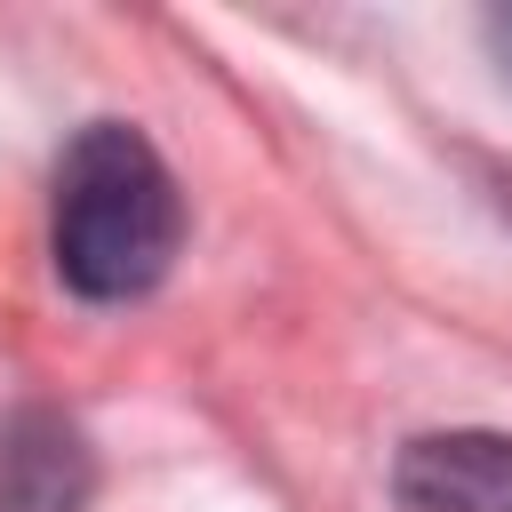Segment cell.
I'll use <instances>...</instances> for the list:
<instances>
[{
	"mask_svg": "<svg viewBox=\"0 0 512 512\" xmlns=\"http://www.w3.org/2000/svg\"><path fill=\"white\" fill-rule=\"evenodd\" d=\"M96 448L64 408H8L0 416V512H88Z\"/></svg>",
	"mask_w": 512,
	"mask_h": 512,
	"instance_id": "obj_3",
	"label": "cell"
},
{
	"mask_svg": "<svg viewBox=\"0 0 512 512\" xmlns=\"http://www.w3.org/2000/svg\"><path fill=\"white\" fill-rule=\"evenodd\" d=\"M48 256L80 304H136L184 256V192L160 144L128 120H88L56 160Z\"/></svg>",
	"mask_w": 512,
	"mask_h": 512,
	"instance_id": "obj_1",
	"label": "cell"
},
{
	"mask_svg": "<svg viewBox=\"0 0 512 512\" xmlns=\"http://www.w3.org/2000/svg\"><path fill=\"white\" fill-rule=\"evenodd\" d=\"M480 32H488V56H496V72L512 80V8H488V24H480Z\"/></svg>",
	"mask_w": 512,
	"mask_h": 512,
	"instance_id": "obj_4",
	"label": "cell"
},
{
	"mask_svg": "<svg viewBox=\"0 0 512 512\" xmlns=\"http://www.w3.org/2000/svg\"><path fill=\"white\" fill-rule=\"evenodd\" d=\"M392 496L400 512H512V432L448 424L400 440Z\"/></svg>",
	"mask_w": 512,
	"mask_h": 512,
	"instance_id": "obj_2",
	"label": "cell"
}]
</instances>
